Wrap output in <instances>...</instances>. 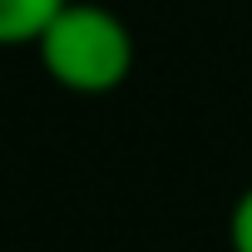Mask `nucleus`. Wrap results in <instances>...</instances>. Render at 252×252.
I'll use <instances>...</instances> for the list:
<instances>
[{
    "label": "nucleus",
    "instance_id": "1",
    "mask_svg": "<svg viewBox=\"0 0 252 252\" xmlns=\"http://www.w3.org/2000/svg\"><path fill=\"white\" fill-rule=\"evenodd\" d=\"M35 55L60 89L99 99L134 74V30L99 0H69L35 40Z\"/></svg>",
    "mask_w": 252,
    "mask_h": 252
},
{
    "label": "nucleus",
    "instance_id": "2",
    "mask_svg": "<svg viewBox=\"0 0 252 252\" xmlns=\"http://www.w3.org/2000/svg\"><path fill=\"white\" fill-rule=\"evenodd\" d=\"M69 0H0V50L35 45Z\"/></svg>",
    "mask_w": 252,
    "mask_h": 252
},
{
    "label": "nucleus",
    "instance_id": "3",
    "mask_svg": "<svg viewBox=\"0 0 252 252\" xmlns=\"http://www.w3.org/2000/svg\"><path fill=\"white\" fill-rule=\"evenodd\" d=\"M227 247L232 252H252V183L237 193V203L227 208Z\"/></svg>",
    "mask_w": 252,
    "mask_h": 252
}]
</instances>
